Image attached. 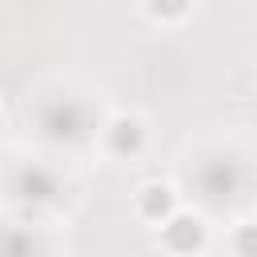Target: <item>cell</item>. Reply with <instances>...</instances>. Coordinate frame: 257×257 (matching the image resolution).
<instances>
[{"label": "cell", "mask_w": 257, "mask_h": 257, "mask_svg": "<svg viewBox=\"0 0 257 257\" xmlns=\"http://www.w3.org/2000/svg\"><path fill=\"white\" fill-rule=\"evenodd\" d=\"M137 205H141L145 217H161V213L173 209V193H169V185H145L141 197H137Z\"/></svg>", "instance_id": "1"}, {"label": "cell", "mask_w": 257, "mask_h": 257, "mask_svg": "<svg viewBox=\"0 0 257 257\" xmlns=\"http://www.w3.org/2000/svg\"><path fill=\"white\" fill-rule=\"evenodd\" d=\"M237 249H241V257H257V225H245L237 233Z\"/></svg>", "instance_id": "2"}]
</instances>
